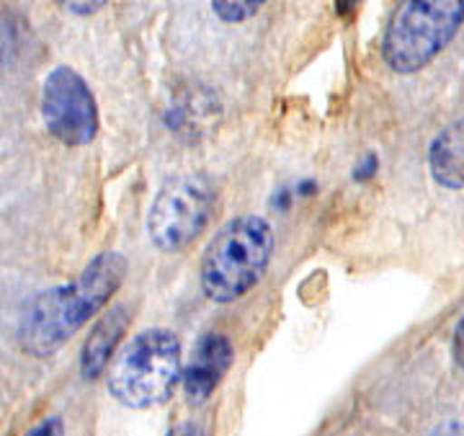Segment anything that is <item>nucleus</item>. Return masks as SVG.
I'll list each match as a JSON object with an SVG mask.
<instances>
[{
	"mask_svg": "<svg viewBox=\"0 0 464 436\" xmlns=\"http://www.w3.org/2000/svg\"><path fill=\"white\" fill-rule=\"evenodd\" d=\"M429 163L439 184L464 189V121L451 124L433 140Z\"/></svg>",
	"mask_w": 464,
	"mask_h": 436,
	"instance_id": "9",
	"label": "nucleus"
},
{
	"mask_svg": "<svg viewBox=\"0 0 464 436\" xmlns=\"http://www.w3.org/2000/svg\"><path fill=\"white\" fill-rule=\"evenodd\" d=\"M127 271L130 264L121 253L103 251L70 285L52 286L36 295L18 325L21 349L36 359L60 352L88 320L109 305L116 289L124 285Z\"/></svg>",
	"mask_w": 464,
	"mask_h": 436,
	"instance_id": "1",
	"label": "nucleus"
},
{
	"mask_svg": "<svg viewBox=\"0 0 464 436\" xmlns=\"http://www.w3.org/2000/svg\"><path fill=\"white\" fill-rule=\"evenodd\" d=\"M464 24V0L402 3L382 36V57L395 73H418L457 36Z\"/></svg>",
	"mask_w": 464,
	"mask_h": 436,
	"instance_id": "4",
	"label": "nucleus"
},
{
	"mask_svg": "<svg viewBox=\"0 0 464 436\" xmlns=\"http://www.w3.org/2000/svg\"><path fill=\"white\" fill-rule=\"evenodd\" d=\"M261 5H264L261 0H243V3H222V0H217V3H212V11L225 24H240V21H248L250 16H256L261 11Z\"/></svg>",
	"mask_w": 464,
	"mask_h": 436,
	"instance_id": "10",
	"label": "nucleus"
},
{
	"mask_svg": "<svg viewBox=\"0 0 464 436\" xmlns=\"http://www.w3.org/2000/svg\"><path fill=\"white\" fill-rule=\"evenodd\" d=\"M130 320H132L130 310L124 305H116L91 328V334H88L83 344V352H81V374H83V380H99L103 374V369L109 364V359L114 356L121 335L127 334V328H130Z\"/></svg>",
	"mask_w": 464,
	"mask_h": 436,
	"instance_id": "8",
	"label": "nucleus"
},
{
	"mask_svg": "<svg viewBox=\"0 0 464 436\" xmlns=\"http://www.w3.org/2000/svg\"><path fill=\"white\" fill-rule=\"evenodd\" d=\"M103 3H67V8L72 11V14H93V11H99Z\"/></svg>",
	"mask_w": 464,
	"mask_h": 436,
	"instance_id": "15",
	"label": "nucleus"
},
{
	"mask_svg": "<svg viewBox=\"0 0 464 436\" xmlns=\"http://www.w3.org/2000/svg\"><path fill=\"white\" fill-rule=\"evenodd\" d=\"M166 436H207V434H204V429H201L199 423L183 421V423H176Z\"/></svg>",
	"mask_w": 464,
	"mask_h": 436,
	"instance_id": "12",
	"label": "nucleus"
},
{
	"mask_svg": "<svg viewBox=\"0 0 464 436\" xmlns=\"http://www.w3.org/2000/svg\"><path fill=\"white\" fill-rule=\"evenodd\" d=\"M232 341L225 334L201 335L194 346L191 362L183 372V390L191 402H204L212 398L219 383L225 380L227 369L232 367Z\"/></svg>",
	"mask_w": 464,
	"mask_h": 436,
	"instance_id": "7",
	"label": "nucleus"
},
{
	"mask_svg": "<svg viewBox=\"0 0 464 436\" xmlns=\"http://www.w3.org/2000/svg\"><path fill=\"white\" fill-rule=\"evenodd\" d=\"M454 359L464 369V318L459 320V325L454 331Z\"/></svg>",
	"mask_w": 464,
	"mask_h": 436,
	"instance_id": "14",
	"label": "nucleus"
},
{
	"mask_svg": "<svg viewBox=\"0 0 464 436\" xmlns=\"http://www.w3.org/2000/svg\"><path fill=\"white\" fill-rule=\"evenodd\" d=\"M433 436H464V423H444Z\"/></svg>",
	"mask_w": 464,
	"mask_h": 436,
	"instance_id": "16",
	"label": "nucleus"
},
{
	"mask_svg": "<svg viewBox=\"0 0 464 436\" xmlns=\"http://www.w3.org/2000/svg\"><path fill=\"white\" fill-rule=\"evenodd\" d=\"M181 380V341L168 328L140 331L116 354L109 392L134 411L155 408L173 395Z\"/></svg>",
	"mask_w": 464,
	"mask_h": 436,
	"instance_id": "3",
	"label": "nucleus"
},
{
	"mask_svg": "<svg viewBox=\"0 0 464 436\" xmlns=\"http://www.w3.org/2000/svg\"><path fill=\"white\" fill-rule=\"evenodd\" d=\"M212 209V181L204 173H176L160 186V191L150 204L148 237L160 251H181L209 225Z\"/></svg>",
	"mask_w": 464,
	"mask_h": 436,
	"instance_id": "5",
	"label": "nucleus"
},
{
	"mask_svg": "<svg viewBox=\"0 0 464 436\" xmlns=\"http://www.w3.org/2000/svg\"><path fill=\"white\" fill-rule=\"evenodd\" d=\"M42 117L50 134L67 148H85L99 134V106L81 73L60 65L42 91Z\"/></svg>",
	"mask_w": 464,
	"mask_h": 436,
	"instance_id": "6",
	"label": "nucleus"
},
{
	"mask_svg": "<svg viewBox=\"0 0 464 436\" xmlns=\"http://www.w3.org/2000/svg\"><path fill=\"white\" fill-rule=\"evenodd\" d=\"M317 191V184L315 181H302V184L297 186V194L299 197H313Z\"/></svg>",
	"mask_w": 464,
	"mask_h": 436,
	"instance_id": "17",
	"label": "nucleus"
},
{
	"mask_svg": "<svg viewBox=\"0 0 464 436\" xmlns=\"http://www.w3.org/2000/svg\"><path fill=\"white\" fill-rule=\"evenodd\" d=\"M377 166H380V163H377V158H374V155H366L364 163L356 168L353 179H356V181H366V179H372V176H374V170H377Z\"/></svg>",
	"mask_w": 464,
	"mask_h": 436,
	"instance_id": "13",
	"label": "nucleus"
},
{
	"mask_svg": "<svg viewBox=\"0 0 464 436\" xmlns=\"http://www.w3.org/2000/svg\"><path fill=\"white\" fill-rule=\"evenodd\" d=\"M26 436H65V423L60 416H47L42 419Z\"/></svg>",
	"mask_w": 464,
	"mask_h": 436,
	"instance_id": "11",
	"label": "nucleus"
},
{
	"mask_svg": "<svg viewBox=\"0 0 464 436\" xmlns=\"http://www.w3.org/2000/svg\"><path fill=\"white\" fill-rule=\"evenodd\" d=\"M274 248L276 237L268 219L240 215L222 225L201 258L199 285L207 300L230 305L246 297L264 279Z\"/></svg>",
	"mask_w": 464,
	"mask_h": 436,
	"instance_id": "2",
	"label": "nucleus"
}]
</instances>
